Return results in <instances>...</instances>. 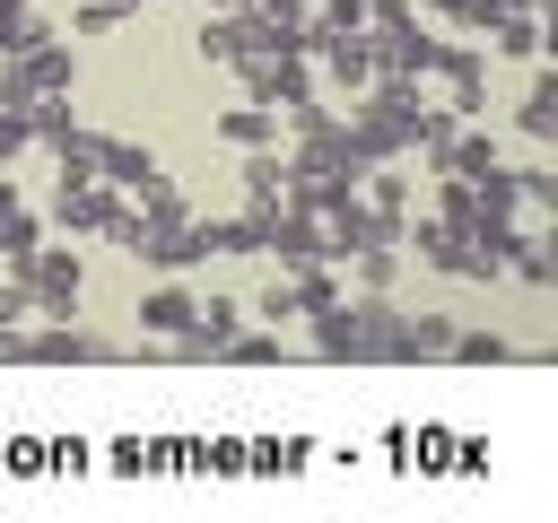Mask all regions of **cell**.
<instances>
[{
	"label": "cell",
	"mask_w": 558,
	"mask_h": 523,
	"mask_svg": "<svg viewBox=\"0 0 558 523\" xmlns=\"http://www.w3.org/2000/svg\"><path fill=\"white\" fill-rule=\"evenodd\" d=\"M392 323H401L392 296H340L314 314V349L323 357H392Z\"/></svg>",
	"instance_id": "1"
},
{
	"label": "cell",
	"mask_w": 558,
	"mask_h": 523,
	"mask_svg": "<svg viewBox=\"0 0 558 523\" xmlns=\"http://www.w3.org/2000/svg\"><path fill=\"white\" fill-rule=\"evenodd\" d=\"M235 78H244V96H253V105H270L279 122H288V105L323 96V70H314V52H244V61H235Z\"/></svg>",
	"instance_id": "2"
},
{
	"label": "cell",
	"mask_w": 558,
	"mask_h": 523,
	"mask_svg": "<svg viewBox=\"0 0 558 523\" xmlns=\"http://www.w3.org/2000/svg\"><path fill=\"white\" fill-rule=\"evenodd\" d=\"M26 288H35V314H78V296H87V262H78V244H35Z\"/></svg>",
	"instance_id": "3"
},
{
	"label": "cell",
	"mask_w": 558,
	"mask_h": 523,
	"mask_svg": "<svg viewBox=\"0 0 558 523\" xmlns=\"http://www.w3.org/2000/svg\"><path fill=\"white\" fill-rule=\"evenodd\" d=\"M113 209H122V192H113L105 174H70V166H61L52 227H70V235H105V227H113Z\"/></svg>",
	"instance_id": "4"
},
{
	"label": "cell",
	"mask_w": 558,
	"mask_h": 523,
	"mask_svg": "<svg viewBox=\"0 0 558 523\" xmlns=\"http://www.w3.org/2000/svg\"><path fill=\"white\" fill-rule=\"evenodd\" d=\"M436 78H445V113H462V122L488 113V52L480 44H436Z\"/></svg>",
	"instance_id": "5"
},
{
	"label": "cell",
	"mask_w": 558,
	"mask_h": 523,
	"mask_svg": "<svg viewBox=\"0 0 558 523\" xmlns=\"http://www.w3.org/2000/svg\"><path fill=\"white\" fill-rule=\"evenodd\" d=\"M314 70L331 78V87H349V96H366L384 70H375V44H366V26L357 35H314Z\"/></svg>",
	"instance_id": "6"
},
{
	"label": "cell",
	"mask_w": 558,
	"mask_h": 523,
	"mask_svg": "<svg viewBox=\"0 0 558 523\" xmlns=\"http://www.w3.org/2000/svg\"><path fill=\"white\" fill-rule=\"evenodd\" d=\"M192 323H201V296H192V288H174V279H157V288L140 296V331H148V340H183Z\"/></svg>",
	"instance_id": "7"
},
{
	"label": "cell",
	"mask_w": 558,
	"mask_h": 523,
	"mask_svg": "<svg viewBox=\"0 0 558 523\" xmlns=\"http://www.w3.org/2000/svg\"><path fill=\"white\" fill-rule=\"evenodd\" d=\"M96 174H105L113 192H140V183L166 174V166H157V148H140V139H105V148H96Z\"/></svg>",
	"instance_id": "8"
},
{
	"label": "cell",
	"mask_w": 558,
	"mask_h": 523,
	"mask_svg": "<svg viewBox=\"0 0 558 523\" xmlns=\"http://www.w3.org/2000/svg\"><path fill=\"white\" fill-rule=\"evenodd\" d=\"M279 131H288V122H279L270 105H227V113H218V139H227V148H270Z\"/></svg>",
	"instance_id": "9"
},
{
	"label": "cell",
	"mask_w": 558,
	"mask_h": 523,
	"mask_svg": "<svg viewBox=\"0 0 558 523\" xmlns=\"http://www.w3.org/2000/svg\"><path fill=\"white\" fill-rule=\"evenodd\" d=\"M453 349V323L445 314H401L392 323V357H445Z\"/></svg>",
	"instance_id": "10"
},
{
	"label": "cell",
	"mask_w": 558,
	"mask_h": 523,
	"mask_svg": "<svg viewBox=\"0 0 558 523\" xmlns=\"http://www.w3.org/2000/svg\"><path fill=\"white\" fill-rule=\"evenodd\" d=\"M192 52H201V61H218V70H235V61H244V26H235V9H209V17H201V35H192Z\"/></svg>",
	"instance_id": "11"
},
{
	"label": "cell",
	"mask_w": 558,
	"mask_h": 523,
	"mask_svg": "<svg viewBox=\"0 0 558 523\" xmlns=\"http://www.w3.org/2000/svg\"><path fill=\"white\" fill-rule=\"evenodd\" d=\"M523 139H541V148H558V70H541L532 78V96H523Z\"/></svg>",
	"instance_id": "12"
},
{
	"label": "cell",
	"mask_w": 558,
	"mask_h": 523,
	"mask_svg": "<svg viewBox=\"0 0 558 523\" xmlns=\"http://www.w3.org/2000/svg\"><path fill=\"white\" fill-rule=\"evenodd\" d=\"M244 200H253V209H262V200H288V157H279V139L244 157Z\"/></svg>",
	"instance_id": "13"
},
{
	"label": "cell",
	"mask_w": 558,
	"mask_h": 523,
	"mask_svg": "<svg viewBox=\"0 0 558 523\" xmlns=\"http://www.w3.org/2000/svg\"><path fill=\"white\" fill-rule=\"evenodd\" d=\"M349 279H357V296H384L401 279V244H357L349 253Z\"/></svg>",
	"instance_id": "14"
},
{
	"label": "cell",
	"mask_w": 558,
	"mask_h": 523,
	"mask_svg": "<svg viewBox=\"0 0 558 523\" xmlns=\"http://www.w3.org/2000/svg\"><path fill=\"white\" fill-rule=\"evenodd\" d=\"M480 35H488L497 61H532V52H541V17H532V9H523V17H497V26H480Z\"/></svg>",
	"instance_id": "15"
},
{
	"label": "cell",
	"mask_w": 558,
	"mask_h": 523,
	"mask_svg": "<svg viewBox=\"0 0 558 523\" xmlns=\"http://www.w3.org/2000/svg\"><path fill=\"white\" fill-rule=\"evenodd\" d=\"M218 357H235V366H279V357H288V340H279V323H262V331H235Z\"/></svg>",
	"instance_id": "16"
},
{
	"label": "cell",
	"mask_w": 558,
	"mask_h": 523,
	"mask_svg": "<svg viewBox=\"0 0 558 523\" xmlns=\"http://www.w3.org/2000/svg\"><path fill=\"white\" fill-rule=\"evenodd\" d=\"M375 17V0H314V35H357Z\"/></svg>",
	"instance_id": "17"
},
{
	"label": "cell",
	"mask_w": 558,
	"mask_h": 523,
	"mask_svg": "<svg viewBox=\"0 0 558 523\" xmlns=\"http://www.w3.org/2000/svg\"><path fill=\"white\" fill-rule=\"evenodd\" d=\"M35 148V122H26V96H0V166Z\"/></svg>",
	"instance_id": "18"
},
{
	"label": "cell",
	"mask_w": 558,
	"mask_h": 523,
	"mask_svg": "<svg viewBox=\"0 0 558 523\" xmlns=\"http://www.w3.org/2000/svg\"><path fill=\"white\" fill-rule=\"evenodd\" d=\"M44 35H52V26H44L35 9H0V61H9V52H26V44H44Z\"/></svg>",
	"instance_id": "19"
},
{
	"label": "cell",
	"mask_w": 558,
	"mask_h": 523,
	"mask_svg": "<svg viewBox=\"0 0 558 523\" xmlns=\"http://www.w3.org/2000/svg\"><path fill=\"white\" fill-rule=\"evenodd\" d=\"M445 357H471V366H497L506 357V331H453V349Z\"/></svg>",
	"instance_id": "20"
},
{
	"label": "cell",
	"mask_w": 558,
	"mask_h": 523,
	"mask_svg": "<svg viewBox=\"0 0 558 523\" xmlns=\"http://www.w3.org/2000/svg\"><path fill=\"white\" fill-rule=\"evenodd\" d=\"M514 183H523V209H541V218H558V174H549V166H523Z\"/></svg>",
	"instance_id": "21"
},
{
	"label": "cell",
	"mask_w": 558,
	"mask_h": 523,
	"mask_svg": "<svg viewBox=\"0 0 558 523\" xmlns=\"http://www.w3.org/2000/svg\"><path fill=\"white\" fill-rule=\"evenodd\" d=\"M0 323H35V288H26V270L0 279Z\"/></svg>",
	"instance_id": "22"
},
{
	"label": "cell",
	"mask_w": 558,
	"mask_h": 523,
	"mask_svg": "<svg viewBox=\"0 0 558 523\" xmlns=\"http://www.w3.org/2000/svg\"><path fill=\"white\" fill-rule=\"evenodd\" d=\"M244 314H262V323H288V314H296V296H288V279H270V288H262V296H253Z\"/></svg>",
	"instance_id": "23"
},
{
	"label": "cell",
	"mask_w": 558,
	"mask_h": 523,
	"mask_svg": "<svg viewBox=\"0 0 558 523\" xmlns=\"http://www.w3.org/2000/svg\"><path fill=\"white\" fill-rule=\"evenodd\" d=\"M523 9H541V0H471L462 26H497V17H523Z\"/></svg>",
	"instance_id": "24"
},
{
	"label": "cell",
	"mask_w": 558,
	"mask_h": 523,
	"mask_svg": "<svg viewBox=\"0 0 558 523\" xmlns=\"http://www.w3.org/2000/svg\"><path fill=\"white\" fill-rule=\"evenodd\" d=\"M122 17H131L122 0H87V9H78V35H105V26H122Z\"/></svg>",
	"instance_id": "25"
},
{
	"label": "cell",
	"mask_w": 558,
	"mask_h": 523,
	"mask_svg": "<svg viewBox=\"0 0 558 523\" xmlns=\"http://www.w3.org/2000/svg\"><path fill=\"white\" fill-rule=\"evenodd\" d=\"M201 9H244V0H201Z\"/></svg>",
	"instance_id": "26"
},
{
	"label": "cell",
	"mask_w": 558,
	"mask_h": 523,
	"mask_svg": "<svg viewBox=\"0 0 558 523\" xmlns=\"http://www.w3.org/2000/svg\"><path fill=\"white\" fill-rule=\"evenodd\" d=\"M122 9H140V0H122Z\"/></svg>",
	"instance_id": "27"
}]
</instances>
